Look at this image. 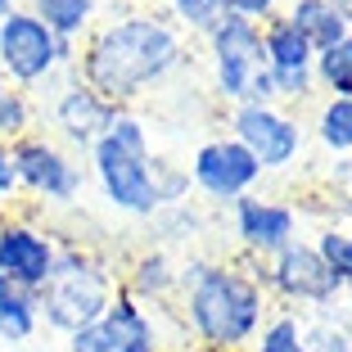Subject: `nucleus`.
Instances as JSON below:
<instances>
[{
	"label": "nucleus",
	"mask_w": 352,
	"mask_h": 352,
	"mask_svg": "<svg viewBox=\"0 0 352 352\" xmlns=\"http://www.w3.org/2000/svg\"><path fill=\"white\" fill-rule=\"evenodd\" d=\"M19 10V0H0V19H5V14H14Z\"/></svg>",
	"instance_id": "c756f323"
},
{
	"label": "nucleus",
	"mask_w": 352,
	"mask_h": 352,
	"mask_svg": "<svg viewBox=\"0 0 352 352\" xmlns=\"http://www.w3.org/2000/svg\"><path fill=\"white\" fill-rule=\"evenodd\" d=\"M230 226H235V239L244 244V253L253 262H267L285 244L298 239V212L289 204H280V199L244 195L230 204Z\"/></svg>",
	"instance_id": "ddd939ff"
},
{
	"label": "nucleus",
	"mask_w": 352,
	"mask_h": 352,
	"mask_svg": "<svg viewBox=\"0 0 352 352\" xmlns=\"http://www.w3.org/2000/svg\"><path fill=\"white\" fill-rule=\"evenodd\" d=\"M36 330H41V302H36V289L14 285V280L0 276V339L5 343H28Z\"/></svg>",
	"instance_id": "6ab92c4d"
},
{
	"label": "nucleus",
	"mask_w": 352,
	"mask_h": 352,
	"mask_svg": "<svg viewBox=\"0 0 352 352\" xmlns=\"http://www.w3.org/2000/svg\"><path fill=\"white\" fill-rule=\"evenodd\" d=\"M316 244V253H321V262L334 271V280H339L343 289L352 285V230H343V226H325L321 235L311 239Z\"/></svg>",
	"instance_id": "393cba45"
},
{
	"label": "nucleus",
	"mask_w": 352,
	"mask_h": 352,
	"mask_svg": "<svg viewBox=\"0 0 352 352\" xmlns=\"http://www.w3.org/2000/svg\"><path fill=\"white\" fill-rule=\"evenodd\" d=\"M302 343H307V352H352L348 334L330 321H316V325L302 321Z\"/></svg>",
	"instance_id": "bb28decb"
},
{
	"label": "nucleus",
	"mask_w": 352,
	"mask_h": 352,
	"mask_svg": "<svg viewBox=\"0 0 352 352\" xmlns=\"http://www.w3.org/2000/svg\"><path fill=\"white\" fill-rule=\"evenodd\" d=\"M73 63H77V45L59 41L23 5L0 19V77L5 82L36 91V86H50L59 77V68H73Z\"/></svg>",
	"instance_id": "39448f33"
},
{
	"label": "nucleus",
	"mask_w": 352,
	"mask_h": 352,
	"mask_svg": "<svg viewBox=\"0 0 352 352\" xmlns=\"http://www.w3.org/2000/svg\"><path fill=\"white\" fill-rule=\"evenodd\" d=\"M311 77L325 91V100H352V36L316 54Z\"/></svg>",
	"instance_id": "412c9836"
},
{
	"label": "nucleus",
	"mask_w": 352,
	"mask_h": 352,
	"mask_svg": "<svg viewBox=\"0 0 352 352\" xmlns=\"http://www.w3.org/2000/svg\"><path fill=\"white\" fill-rule=\"evenodd\" d=\"M32 19H41L59 41H86V32L100 19V0H19Z\"/></svg>",
	"instance_id": "f3484780"
},
{
	"label": "nucleus",
	"mask_w": 352,
	"mask_h": 352,
	"mask_svg": "<svg viewBox=\"0 0 352 352\" xmlns=\"http://www.w3.org/2000/svg\"><path fill=\"white\" fill-rule=\"evenodd\" d=\"M253 352H307V343H302V321L294 316V311L267 316L262 330H258V339H253Z\"/></svg>",
	"instance_id": "5701e85b"
},
{
	"label": "nucleus",
	"mask_w": 352,
	"mask_h": 352,
	"mask_svg": "<svg viewBox=\"0 0 352 352\" xmlns=\"http://www.w3.org/2000/svg\"><path fill=\"white\" fill-rule=\"evenodd\" d=\"M262 54H267V73L276 82V100H307L316 91V77H311V63L316 50L302 41V32L285 19V10L276 19L262 23Z\"/></svg>",
	"instance_id": "f8f14e48"
},
{
	"label": "nucleus",
	"mask_w": 352,
	"mask_h": 352,
	"mask_svg": "<svg viewBox=\"0 0 352 352\" xmlns=\"http://www.w3.org/2000/svg\"><path fill=\"white\" fill-rule=\"evenodd\" d=\"M285 0H221V10L226 14H239V19H253V23H267L280 14Z\"/></svg>",
	"instance_id": "cd10ccee"
},
{
	"label": "nucleus",
	"mask_w": 352,
	"mask_h": 352,
	"mask_svg": "<svg viewBox=\"0 0 352 352\" xmlns=\"http://www.w3.org/2000/svg\"><path fill=\"white\" fill-rule=\"evenodd\" d=\"M190 186L212 204H235V199L253 195V186L262 181V167L235 135H212L195 149L190 158Z\"/></svg>",
	"instance_id": "9d476101"
},
{
	"label": "nucleus",
	"mask_w": 352,
	"mask_h": 352,
	"mask_svg": "<svg viewBox=\"0 0 352 352\" xmlns=\"http://www.w3.org/2000/svg\"><path fill=\"white\" fill-rule=\"evenodd\" d=\"M285 19L302 32V41H307L316 54L352 36V19L339 10V0H289Z\"/></svg>",
	"instance_id": "dca6fc26"
},
{
	"label": "nucleus",
	"mask_w": 352,
	"mask_h": 352,
	"mask_svg": "<svg viewBox=\"0 0 352 352\" xmlns=\"http://www.w3.org/2000/svg\"><path fill=\"white\" fill-rule=\"evenodd\" d=\"M163 5H167V19L181 32H190V36H208L217 28V19L226 14L221 0H163Z\"/></svg>",
	"instance_id": "b1692460"
},
{
	"label": "nucleus",
	"mask_w": 352,
	"mask_h": 352,
	"mask_svg": "<svg viewBox=\"0 0 352 352\" xmlns=\"http://www.w3.org/2000/svg\"><path fill=\"white\" fill-rule=\"evenodd\" d=\"M14 199H19V176H14V163H10V145H0V221L10 217Z\"/></svg>",
	"instance_id": "c85d7f7f"
},
{
	"label": "nucleus",
	"mask_w": 352,
	"mask_h": 352,
	"mask_svg": "<svg viewBox=\"0 0 352 352\" xmlns=\"http://www.w3.org/2000/svg\"><path fill=\"white\" fill-rule=\"evenodd\" d=\"M54 258H59V244H54L50 230H41L36 221H23V217L0 221V276L5 280L41 289L45 276L54 271Z\"/></svg>",
	"instance_id": "2eb2a0df"
},
{
	"label": "nucleus",
	"mask_w": 352,
	"mask_h": 352,
	"mask_svg": "<svg viewBox=\"0 0 352 352\" xmlns=\"http://www.w3.org/2000/svg\"><path fill=\"white\" fill-rule=\"evenodd\" d=\"M181 63H186V32L158 10H131L86 32L77 77L109 104L126 109L163 86Z\"/></svg>",
	"instance_id": "f257e3e1"
},
{
	"label": "nucleus",
	"mask_w": 352,
	"mask_h": 352,
	"mask_svg": "<svg viewBox=\"0 0 352 352\" xmlns=\"http://www.w3.org/2000/svg\"><path fill=\"white\" fill-rule=\"evenodd\" d=\"M208 41V59H212V91L235 109L249 95V82L267 68L262 54V23L239 19V14H221L217 28L204 36Z\"/></svg>",
	"instance_id": "423d86ee"
},
{
	"label": "nucleus",
	"mask_w": 352,
	"mask_h": 352,
	"mask_svg": "<svg viewBox=\"0 0 352 352\" xmlns=\"http://www.w3.org/2000/svg\"><path fill=\"white\" fill-rule=\"evenodd\" d=\"M68 352H163V339H158L154 316L135 298L118 294L100 321L68 334Z\"/></svg>",
	"instance_id": "9b49d317"
},
{
	"label": "nucleus",
	"mask_w": 352,
	"mask_h": 352,
	"mask_svg": "<svg viewBox=\"0 0 352 352\" xmlns=\"http://www.w3.org/2000/svg\"><path fill=\"white\" fill-rule=\"evenodd\" d=\"M339 330H343V334H348V343H352V316H348V321H343V325H339Z\"/></svg>",
	"instance_id": "7c9ffc66"
},
{
	"label": "nucleus",
	"mask_w": 352,
	"mask_h": 352,
	"mask_svg": "<svg viewBox=\"0 0 352 352\" xmlns=\"http://www.w3.org/2000/svg\"><path fill=\"white\" fill-rule=\"evenodd\" d=\"M10 163H14V176H19V190L36 195L41 204H73V199H82L86 167L54 135L32 131L23 140H14Z\"/></svg>",
	"instance_id": "0eeeda50"
},
{
	"label": "nucleus",
	"mask_w": 352,
	"mask_h": 352,
	"mask_svg": "<svg viewBox=\"0 0 352 352\" xmlns=\"http://www.w3.org/2000/svg\"><path fill=\"white\" fill-rule=\"evenodd\" d=\"M181 311L204 352H239L267 321V289L239 262L195 258L181 271Z\"/></svg>",
	"instance_id": "f03ea898"
},
{
	"label": "nucleus",
	"mask_w": 352,
	"mask_h": 352,
	"mask_svg": "<svg viewBox=\"0 0 352 352\" xmlns=\"http://www.w3.org/2000/svg\"><path fill=\"white\" fill-rule=\"evenodd\" d=\"M230 135L258 158L262 176L285 172L302 154V122L285 113L280 104H235L230 109Z\"/></svg>",
	"instance_id": "6e6552de"
},
{
	"label": "nucleus",
	"mask_w": 352,
	"mask_h": 352,
	"mask_svg": "<svg viewBox=\"0 0 352 352\" xmlns=\"http://www.w3.org/2000/svg\"><path fill=\"white\" fill-rule=\"evenodd\" d=\"M91 176L109 208L126 217H154L158 208V186H154V149H149V126L131 113L118 109L113 126L91 145Z\"/></svg>",
	"instance_id": "7ed1b4c3"
},
{
	"label": "nucleus",
	"mask_w": 352,
	"mask_h": 352,
	"mask_svg": "<svg viewBox=\"0 0 352 352\" xmlns=\"http://www.w3.org/2000/svg\"><path fill=\"white\" fill-rule=\"evenodd\" d=\"M154 186H158V204L176 208V204H190V172L172 158H158L154 154ZM158 208V212H163Z\"/></svg>",
	"instance_id": "a878e982"
},
{
	"label": "nucleus",
	"mask_w": 352,
	"mask_h": 352,
	"mask_svg": "<svg viewBox=\"0 0 352 352\" xmlns=\"http://www.w3.org/2000/svg\"><path fill=\"white\" fill-rule=\"evenodd\" d=\"M118 276L113 267L91 249H59L54 271L45 276V285L36 289L41 302V321L59 334H77L91 321H100L109 302L118 298Z\"/></svg>",
	"instance_id": "20e7f679"
},
{
	"label": "nucleus",
	"mask_w": 352,
	"mask_h": 352,
	"mask_svg": "<svg viewBox=\"0 0 352 352\" xmlns=\"http://www.w3.org/2000/svg\"><path fill=\"white\" fill-rule=\"evenodd\" d=\"M32 131H36V100H32V91L0 77V145H14V140H23Z\"/></svg>",
	"instance_id": "aec40b11"
},
{
	"label": "nucleus",
	"mask_w": 352,
	"mask_h": 352,
	"mask_svg": "<svg viewBox=\"0 0 352 352\" xmlns=\"http://www.w3.org/2000/svg\"><path fill=\"white\" fill-rule=\"evenodd\" d=\"M239 352H244V348H239Z\"/></svg>",
	"instance_id": "72a5a7b5"
},
{
	"label": "nucleus",
	"mask_w": 352,
	"mask_h": 352,
	"mask_svg": "<svg viewBox=\"0 0 352 352\" xmlns=\"http://www.w3.org/2000/svg\"><path fill=\"white\" fill-rule=\"evenodd\" d=\"M181 285V271H176V262L167 258L163 249H145L140 258L131 262V271H126V298H135L140 307L145 302H163L167 294Z\"/></svg>",
	"instance_id": "a211bd4d"
},
{
	"label": "nucleus",
	"mask_w": 352,
	"mask_h": 352,
	"mask_svg": "<svg viewBox=\"0 0 352 352\" xmlns=\"http://www.w3.org/2000/svg\"><path fill=\"white\" fill-rule=\"evenodd\" d=\"M113 118H118V104L95 95L82 77L63 82L59 95L50 100V122H54V131H59L68 154H73V149H86V154H91V145L113 126Z\"/></svg>",
	"instance_id": "4468645a"
},
{
	"label": "nucleus",
	"mask_w": 352,
	"mask_h": 352,
	"mask_svg": "<svg viewBox=\"0 0 352 352\" xmlns=\"http://www.w3.org/2000/svg\"><path fill=\"white\" fill-rule=\"evenodd\" d=\"M140 5H158V0H140Z\"/></svg>",
	"instance_id": "473e14b6"
},
{
	"label": "nucleus",
	"mask_w": 352,
	"mask_h": 352,
	"mask_svg": "<svg viewBox=\"0 0 352 352\" xmlns=\"http://www.w3.org/2000/svg\"><path fill=\"white\" fill-rule=\"evenodd\" d=\"M316 140L330 154H352V100H325L316 109Z\"/></svg>",
	"instance_id": "4be33fe9"
},
{
	"label": "nucleus",
	"mask_w": 352,
	"mask_h": 352,
	"mask_svg": "<svg viewBox=\"0 0 352 352\" xmlns=\"http://www.w3.org/2000/svg\"><path fill=\"white\" fill-rule=\"evenodd\" d=\"M339 10H343V14H348V19H352V0H339Z\"/></svg>",
	"instance_id": "2f4dec72"
},
{
	"label": "nucleus",
	"mask_w": 352,
	"mask_h": 352,
	"mask_svg": "<svg viewBox=\"0 0 352 352\" xmlns=\"http://www.w3.org/2000/svg\"><path fill=\"white\" fill-rule=\"evenodd\" d=\"M262 285H267L271 294H280L285 302H307V307H321L330 311L334 302H339L343 285L334 280V271L321 262V253H316V244L311 239H294V244H285V249L276 253V258L262 262Z\"/></svg>",
	"instance_id": "1a4fd4ad"
}]
</instances>
